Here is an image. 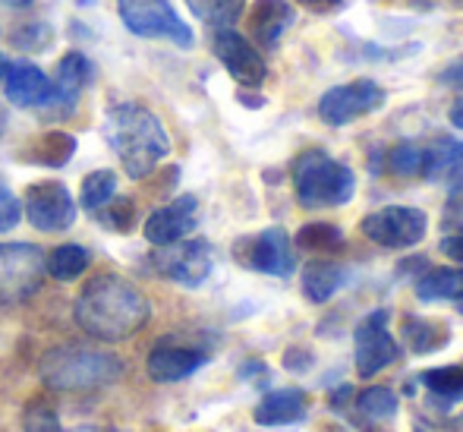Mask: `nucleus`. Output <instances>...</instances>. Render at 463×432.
Returning a JSON list of instances; mask_svg holds the SVG:
<instances>
[{
    "instance_id": "nucleus-20",
    "label": "nucleus",
    "mask_w": 463,
    "mask_h": 432,
    "mask_svg": "<svg viewBox=\"0 0 463 432\" xmlns=\"http://www.w3.org/2000/svg\"><path fill=\"white\" fill-rule=\"evenodd\" d=\"M429 180H445L451 187L463 183V142L445 139L435 142L432 149H426V171Z\"/></svg>"
},
{
    "instance_id": "nucleus-31",
    "label": "nucleus",
    "mask_w": 463,
    "mask_h": 432,
    "mask_svg": "<svg viewBox=\"0 0 463 432\" xmlns=\"http://www.w3.org/2000/svg\"><path fill=\"white\" fill-rule=\"evenodd\" d=\"M388 168L397 177H416L426 171V146H416V142H397L388 155Z\"/></svg>"
},
{
    "instance_id": "nucleus-22",
    "label": "nucleus",
    "mask_w": 463,
    "mask_h": 432,
    "mask_svg": "<svg viewBox=\"0 0 463 432\" xmlns=\"http://www.w3.org/2000/svg\"><path fill=\"white\" fill-rule=\"evenodd\" d=\"M416 297L422 303L463 300V268H432V272L416 281Z\"/></svg>"
},
{
    "instance_id": "nucleus-38",
    "label": "nucleus",
    "mask_w": 463,
    "mask_h": 432,
    "mask_svg": "<svg viewBox=\"0 0 463 432\" xmlns=\"http://www.w3.org/2000/svg\"><path fill=\"white\" fill-rule=\"evenodd\" d=\"M441 253L463 265V234H451V237L441 240Z\"/></svg>"
},
{
    "instance_id": "nucleus-43",
    "label": "nucleus",
    "mask_w": 463,
    "mask_h": 432,
    "mask_svg": "<svg viewBox=\"0 0 463 432\" xmlns=\"http://www.w3.org/2000/svg\"><path fill=\"white\" fill-rule=\"evenodd\" d=\"M4 73H6V61L0 57V82H4Z\"/></svg>"
},
{
    "instance_id": "nucleus-36",
    "label": "nucleus",
    "mask_w": 463,
    "mask_h": 432,
    "mask_svg": "<svg viewBox=\"0 0 463 432\" xmlns=\"http://www.w3.org/2000/svg\"><path fill=\"white\" fill-rule=\"evenodd\" d=\"M439 80L445 82V86H451V89H463V54L454 57L451 63H445V67H441Z\"/></svg>"
},
{
    "instance_id": "nucleus-27",
    "label": "nucleus",
    "mask_w": 463,
    "mask_h": 432,
    "mask_svg": "<svg viewBox=\"0 0 463 432\" xmlns=\"http://www.w3.org/2000/svg\"><path fill=\"white\" fill-rule=\"evenodd\" d=\"M76 152V139L70 133H48L38 139L35 152H32V158L38 161V165L44 168H63L70 158H73Z\"/></svg>"
},
{
    "instance_id": "nucleus-9",
    "label": "nucleus",
    "mask_w": 463,
    "mask_h": 432,
    "mask_svg": "<svg viewBox=\"0 0 463 432\" xmlns=\"http://www.w3.org/2000/svg\"><path fill=\"white\" fill-rule=\"evenodd\" d=\"M25 218L42 234L67 231L76 221V202L63 183H57V180L32 183V187L25 189Z\"/></svg>"
},
{
    "instance_id": "nucleus-7",
    "label": "nucleus",
    "mask_w": 463,
    "mask_h": 432,
    "mask_svg": "<svg viewBox=\"0 0 463 432\" xmlns=\"http://www.w3.org/2000/svg\"><path fill=\"white\" fill-rule=\"evenodd\" d=\"M360 231L384 250H410L429 231V215L413 206H384L363 218Z\"/></svg>"
},
{
    "instance_id": "nucleus-40",
    "label": "nucleus",
    "mask_w": 463,
    "mask_h": 432,
    "mask_svg": "<svg viewBox=\"0 0 463 432\" xmlns=\"http://www.w3.org/2000/svg\"><path fill=\"white\" fill-rule=\"evenodd\" d=\"M451 123L458 130H463V98H458V101H454V108H451Z\"/></svg>"
},
{
    "instance_id": "nucleus-3",
    "label": "nucleus",
    "mask_w": 463,
    "mask_h": 432,
    "mask_svg": "<svg viewBox=\"0 0 463 432\" xmlns=\"http://www.w3.org/2000/svg\"><path fill=\"white\" fill-rule=\"evenodd\" d=\"M123 360L92 347H54L42 360V382L51 391H89L117 382Z\"/></svg>"
},
{
    "instance_id": "nucleus-23",
    "label": "nucleus",
    "mask_w": 463,
    "mask_h": 432,
    "mask_svg": "<svg viewBox=\"0 0 463 432\" xmlns=\"http://www.w3.org/2000/svg\"><path fill=\"white\" fill-rule=\"evenodd\" d=\"M401 338L407 341V347L413 353H432V350H439L441 344H448V325L432 322V319L410 316V319H403Z\"/></svg>"
},
{
    "instance_id": "nucleus-1",
    "label": "nucleus",
    "mask_w": 463,
    "mask_h": 432,
    "mask_svg": "<svg viewBox=\"0 0 463 432\" xmlns=\"http://www.w3.org/2000/svg\"><path fill=\"white\" fill-rule=\"evenodd\" d=\"M148 300L120 274H95L73 306L76 325L98 341H127L148 322Z\"/></svg>"
},
{
    "instance_id": "nucleus-2",
    "label": "nucleus",
    "mask_w": 463,
    "mask_h": 432,
    "mask_svg": "<svg viewBox=\"0 0 463 432\" xmlns=\"http://www.w3.org/2000/svg\"><path fill=\"white\" fill-rule=\"evenodd\" d=\"M104 139H108L110 152L123 165L133 180H142L167 158L171 152V136H167L165 123L158 114L146 108V104L123 101L104 114Z\"/></svg>"
},
{
    "instance_id": "nucleus-33",
    "label": "nucleus",
    "mask_w": 463,
    "mask_h": 432,
    "mask_svg": "<svg viewBox=\"0 0 463 432\" xmlns=\"http://www.w3.org/2000/svg\"><path fill=\"white\" fill-rule=\"evenodd\" d=\"M23 432H63V429L61 420H57V410L48 401H35L25 408Z\"/></svg>"
},
{
    "instance_id": "nucleus-30",
    "label": "nucleus",
    "mask_w": 463,
    "mask_h": 432,
    "mask_svg": "<svg viewBox=\"0 0 463 432\" xmlns=\"http://www.w3.org/2000/svg\"><path fill=\"white\" fill-rule=\"evenodd\" d=\"M186 4L193 6L195 16L218 29H231L243 10V0H186Z\"/></svg>"
},
{
    "instance_id": "nucleus-5",
    "label": "nucleus",
    "mask_w": 463,
    "mask_h": 432,
    "mask_svg": "<svg viewBox=\"0 0 463 432\" xmlns=\"http://www.w3.org/2000/svg\"><path fill=\"white\" fill-rule=\"evenodd\" d=\"M48 256L35 244H0V306H16L38 293Z\"/></svg>"
},
{
    "instance_id": "nucleus-24",
    "label": "nucleus",
    "mask_w": 463,
    "mask_h": 432,
    "mask_svg": "<svg viewBox=\"0 0 463 432\" xmlns=\"http://www.w3.org/2000/svg\"><path fill=\"white\" fill-rule=\"evenodd\" d=\"M420 382L432 391L435 398H441L445 404L463 401V363L454 366H439V370H426L420 376Z\"/></svg>"
},
{
    "instance_id": "nucleus-42",
    "label": "nucleus",
    "mask_w": 463,
    "mask_h": 432,
    "mask_svg": "<svg viewBox=\"0 0 463 432\" xmlns=\"http://www.w3.org/2000/svg\"><path fill=\"white\" fill-rule=\"evenodd\" d=\"M73 432H117V429H101V427H80V429H73Z\"/></svg>"
},
{
    "instance_id": "nucleus-39",
    "label": "nucleus",
    "mask_w": 463,
    "mask_h": 432,
    "mask_svg": "<svg viewBox=\"0 0 463 432\" xmlns=\"http://www.w3.org/2000/svg\"><path fill=\"white\" fill-rule=\"evenodd\" d=\"M299 4L312 13H337L344 6V0H299Z\"/></svg>"
},
{
    "instance_id": "nucleus-14",
    "label": "nucleus",
    "mask_w": 463,
    "mask_h": 432,
    "mask_svg": "<svg viewBox=\"0 0 463 432\" xmlns=\"http://www.w3.org/2000/svg\"><path fill=\"white\" fill-rule=\"evenodd\" d=\"M246 265L252 272L275 274V278H287L297 268V256H293V240L284 227H269L259 237H252L246 244Z\"/></svg>"
},
{
    "instance_id": "nucleus-28",
    "label": "nucleus",
    "mask_w": 463,
    "mask_h": 432,
    "mask_svg": "<svg viewBox=\"0 0 463 432\" xmlns=\"http://www.w3.org/2000/svg\"><path fill=\"white\" fill-rule=\"evenodd\" d=\"M297 246H303V250H318V253L341 250V246H344V231L337 225H328V221H312V225L299 227Z\"/></svg>"
},
{
    "instance_id": "nucleus-34",
    "label": "nucleus",
    "mask_w": 463,
    "mask_h": 432,
    "mask_svg": "<svg viewBox=\"0 0 463 432\" xmlns=\"http://www.w3.org/2000/svg\"><path fill=\"white\" fill-rule=\"evenodd\" d=\"M13 44L23 51H44L51 44V25L48 23L19 25V29L13 32Z\"/></svg>"
},
{
    "instance_id": "nucleus-6",
    "label": "nucleus",
    "mask_w": 463,
    "mask_h": 432,
    "mask_svg": "<svg viewBox=\"0 0 463 432\" xmlns=\"http://www.w3.org/2000/svg\"><path fill=\"white\" fill-rule=\"evenodd\" d=\"M120 19L139 38H167L180 48H193V29L180 19L171 0H117Z\"/></svg>"
},
{
    "instance_id": "nucleus-16",
    "label": "nucleus",
    "mask_w": 463,
    "mask_h": 432,
    "mask_svg": "<svg viewBox=\"0 0 463 432\" xmlns=\"http://www.w3.org/2000/svg\"><path fill=\"white\" fill-rule=\"evenodd\" d=\"M4 91H6V101L16 104V108H44V101L51 95V80L35 63L16 61V63H6Z\"/></svg>"
},
{
    "instance_id": "nucleus-21",
    "label": "nucleus",
    "mask_w": 463,
    "mask_h": 432,
    "mask_svg": "<svg viewBox=\"0 0 463 432\" xmlns=\"http://www.w3.org/2000/svg\"><path fill=\"white\" fill-rule=\"evenodd\" d=\"M344 284V268L337 262L318 259L303 268V293L312 303H328Z\"/></svg>"
},
{
    "instance_id": "nucleus-11",
    "label": "nucleus",
    "mask_w": 463,
    "mask_h": 432,
    "mask_svg": "<svg viewBox=\"0 0 463 432\" xmlns=\"http://www.w3.org/2000/svg\"><path fill=\"white\" fill-rule=\"evenodd\" d=\"M155 262L171 281H177L184 287H199L212 274L214 250L205 240H177V244L158 246Z\"/></svg>"
},
{
    "instance_id": "nucleus-15",
    "label": "nucleus",
    "mask_w": 463,
    "mask_h": 432,
    "mask_svg": "<svg viewBox=\"0 0 463 432\" xmlns=\"http://www.w3.org/2000/svg\"><path fill=\"white\" fill-rule=\"evenodd\" d=\"M195 212H199V202L195 196H180L174 199L171 206L165 208H155L146 221V240L152 246H167V244H177L184 240L186 234H193L195 227Z\"/></svg>"
},
{
    "instance_id": "nucleus-41",
    "label": "nucleus",
    "mask_w": 463,
    "mask_h": 432,
    "mask_svg": "<svg viewBox=\"0 0 463 432\" xmlns=\"http://www.w3.org/2000/svg\"><path fill=\"white\" fill-rule=\"evenodd\" d=\"M4 6H10V10H25V6H32V0H0Z\"/></svg>"
},
{
    "instance_id": "nucleus-18",
    "label": "nucleus",
    "mask_w": 463,
    "mask_h": 432,
    "mask_svg": "<svg viewBox=\"0 0 463 432\" xmlns=\"http://www.w3.org/2000/svg\"><path fill=\"white\" fill-rule=\"evenodd\" d=\"M309 410V401L299 389H278L269 391L262 401L256 404V423L259 427H287V423H299Z\"/></svg>"
},
{
    "instance_id": "nucleus-29",
    "label": "nucleus",
    "mask_w": 463,
    "mask_h": 432,
    "mask_svg": "<svg viewBox=\"0 0 463 432\" xmlns=\"http://www.w3.org/2000/svg\"><path fill=\"white\" fill-rule=\"evenodd\" d=\"M117 196V174L114 171H92L82 180L80 202L86 212H98L101 206H108Z\"/></svg>"
},
{
    "instance_id": "nucleus-35",
    "label": "nucleus",
    "mask_w": 463,
    "mask_h": 432,
    "mask_svg": "<svg viewBox=\"0 0 463 432\" xmlns=\"http://www.w3.org/2000/svg\"><path fill=\"white\" fill-rule=\"evenodd\" d=\"M19 221H23V206H19V199L13 196V189L0 180V234L13 231Z\"/></svg>"
},
{
    "instance_id": "nucleus-13",
    "label": "nucleus",
    "mask_w": 463,
    "mask_h": 432,
    "mask_svg": "<svg viewBox=\"0 0 463 432\" xmlns=\"http://www.w3.org/2000/svg\"><path fill=\"white\" fill-rule=\"evenodd\" d=\"M92 76H95V67L86 54H80V51L63 54L61 63H57V73H54V82H51V95H48V101H44V110L61 114V117L73 114V108L80 104L82 89L92 82Z\"/></svg>"
},
{
    "instance_id": "nucleus-19",
    "label": "nucleus",
    "mask_w": 463,
    "mask_h": 432,
    "mask_svg": "<svg viewBox=\"0 0 463 432\" xmlns=\"http://www.w3.org/2000/svg\"><path fill=\"white\" fill-rule=\"evenodd\" d=\"M293 19H297V13L287 0H259L250 13L252 35L262 48H275L280 35L293 25Z\"/></svg>"
},
{
    "instance_id": "nucleus-12",
    "label": "nucleus",
    "mask_w": 463,
    "mask_h": 432,
    "mask_svg": "<svg viewBox=\"0 0 463 432\" xmlns=\"http://www.w3.org/2000/svg\"><path fill=\"white\" fill-rule=\"evenodd\" d=\"M214 57L224 63V70L240 82V86H262L269 67H265V57L259 54L256 44L246 42L240 32L233 29H218L214 32Z\"/></svg>"
},
{
    "instance_id": "nucleus-17",
    "label": "nucleus",
    "mask_w": 463,
    "mask_h": 432,
    "mask_svg": "<svg viewBox=\"0 0 463 432\" xmlns=\"http://www.w3.org/2000/svg\"><path fill=\"white\" fill-rule=\"evenodd\" d=\"M205 363H208L205 350L161 344L148 353V376H152L155 382H180V379H189L193 372H199Z\"/></svg>"
},
{
    "instance_id": "nucleus-37",
    "label": "nucleus",
    "mask_w": 463,
    "mask_h": 432,
    "mask_svg": "<svg viewBox=\"0 0 463 432\" xmlns=\"http://www.w3.org/2000/svg\"><path fill=\"white\" fill-rule=\"evenodd\" d=\"M284 366H287V370L306 372L312 366V353L309 350H287L284 353Z\"/></svg>"
},
{
    "instance_id": "nucleus-32",
    "label": "nucleus",
    "mask_w": 463,
    "mask_h": 432,
    "mask_svg": "<svg viewBox=\"0 0 463 432\" xmlns=\"http://www.w3.org/2000/svg\"><path fill=\"white\" fill-rule=\"evenodd\" d=\"M98 221H101L104 227H110V231H133L136 225V208L129 199H120V196H114V199L108 202V206L98 208Z\"/></svg>"
},
{
    "instance_id": "nucleus-26",
    "label": "nucleus",
    "mask_w": 463,
    "mask_h": 432,
    "mask_svg": "<svg viewBox=\"0 0 463 432\" xmlns=\"http://www.w3.org/2000/svg\"><path fill=\"white\" fill-rule=\"evenodd\" d=\"M89 262H92V256H89L86 246L63 244L48 256V272L54 274L57 281H76L89 268Z\"/></svg>"
},
{
    "instance_id": "nucleus-44",
    "label": "nucleus",
    "mask_w": 463,
    "mask_h": 432,
    "mask_svg": "<svg viewBox=\"0 0 463 432\" xmlns=\"http://www.w3.org/2000/svg\"><path fill=\"white\" fill-rule=\"evenodd\" d=\"M4 127H6V120H4V114H0V136H4Z\"/></svg>"
},
{
    "instance_id": "nucleus-4",
    "label": "nucleus",
    "mask_w": 463,
    "mask_h": 432,
    "mask_svg": "<svg viewBox=\"0 0 463 432\" xmlns=\"http://www.w3.org/2000/svg\"><path fill=\"white\" fill-rule=\"evenodd\" d=\"M293 193L303 208H337L354 199L356 177L328 152L309 149L293 161Z\"/></svg>"
},
{
    "instance_id": "nucleus-8",
    "label": "nucleus",
    "mask_w": 463,
    "mask_h": 432,
    "mask_svg": "<svg viewBox=\"0 0 463 432\" xmlns=\"http://www.w3.org/2000/svg\"><path fill=\"white\" fill-rule=\"evenodd\" d=\"M384 104V89L375 80H354L328 89L318 98V117L328 127H347L356 117L375 114Z\"/></svg>"
},
{
    "instance_id": "nucleus-25",
    "label": "nucleus",
    "mask_w": 463,
    "mask_h": 432,
    "mask_svg": "<svg viewBox=\"0 0 463 432\" xmlns=\"http://www.w3.org/2000/svg\"><path fill=\"white\" fill-rule=\"evenodd\" d=\"M356 410L372 423H388L397 417V395L384 385H369L356 395Z\"/></svg>"
},
{
    "instance_id": "nucleus-10",
    "label": "nucleus",
    "mask_w": 463,
    "mask_h": 432,
    "mask_svg": "<svg viewBox=\"0 0 463 432\" xmlns=\"http://www.w3.org/2000/svg\"><path fill=\"white\" fill-rule=\"evenodd\" d=\"M354 357H356V372L363 379H372L391 366L397 360V341L388 331V312L375 310L356 325L354 331Z\"/></svg>"
}]
</instances>
